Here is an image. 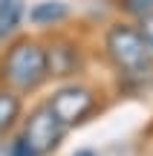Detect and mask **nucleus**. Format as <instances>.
I'll return each mask as SVG.
<instances>
[{
	"label": "nucleus",
	"instance_id": "obj_1",
	"mask_svg": "<svg viewBox=\"0 0 153 156\" xmlns=\"http://www.w3.org/2000/svg\"><path fill=\"white\" fill-rule=\"evenodd\" d=\"M0 81L17 95L40 90L49 81L46 46L35 38H17L15 44H9L3 58H0Z\"/></svg>",
	"mask_w": 153,
	"mask_h": 156
},
{
	"label": "nucleus",
	"instance_id": "obj_2",
	"mask_svg": "<svg viewBox=\"0 0 153 156\" xmlns=\"http://www.w3.org/2000/svg\"><path fill=\"white\" fill-rule=\"evenodd\" d=\"M104 52H107L110 64L127 78L150 75L153 69V55L133 23H113L104 35Z\"/></svg>",
	"mask_w": 153,
	"mask_h": 156
},
{
	"label": "nucleus",
	"instance_id": "obj_3",
	"mask_svg": "<svg viewBox=\"0 0 153 156\" xmlns=\"http://www.w3.org/2000/svg\"><path fill=\"white\" fill-rule=\"evenodd\" d=\"M43 104H46V110L69 130V127H75V124L87 122V119L92 116L98 98H96V93H92L87 84H75L72 81V84H61Z\"/></svg>",
	"mask_w": 153,
	"mask_h": 156
},
{
	"label": "nucleus",
	"instance_id": "obj_4",
	"mask_svg": "<svg viewBox=\"0 0 153 156\" xmlns=\"http://www.w3.org/2000/svg\"><path fill=\"white\" fill-rule=\"evenodd\" d=\"M64 136H67V127H64V124L58 122L49 110H46V104L35 107V110L23 119L20 139L26 142V145L32 147L38 156L52 153V151H55V147L64 142Z\"/></svg>",
	"mask_w": 153,
	"mask_h": 156
},
{
	"label": "nucleus",
	"instance_id": "obj_5",
	"mask_svg": "<svg viewBox=\"0 0 153 156\" xmlns=\"http://www.w3.org/2000/svg\"><path fill=\"white\" fill-rule=\"evenodd\" d=\"M81 69V55L72 41H55L46 46V73L49 78H67Z\"/></svg>",
	"mask_w": 153,
	"mask_h": 156
},
{
	"label": "nucleus",
	"instance_id": "obj_6",
	"mask_svg": "<svg viewBox=\"0 0 153 156\" xmlns=\"http://www.w3.org/2000/svg\"><path fill=\"white\" fill-rule=\"evenodd\" d=\"M23 119V98L9 87H0V136L12 133Z\"/></svg>",
	"mask_w": 153,
	"mask_h": 156
},
{
	"label": "nucleus",
	"instance_id": "obj_7",
	"mask_svg": "<svg viewBox=\"0 0 153 156\" xmlns=\"http://www.w3.org/2000/svg\"><path fill=\"white\" fill-rule=\"evenodd\" d=\"M67 17H69V9L61 0H43V3H35L29 9V20L35 26H58Z\"/></svg>",
	"mask_w": 153,
	"mask_h": 156
},
{
	"label": "nucleus",
	"instance_id": "obj_8",
	"mask_svg": "<svg viewBox=\"0 0 153 156\" xmlns=\"http://www.w3.org/2000/svg\"><path fill=\"white\" fill-rule=\"evenodd\" d=\"M23 15H26L23 0H0V44L15 38V32L20 29Z\"/></svg>",
	"mask_w": 153,
	"mask_h": 156
},
{
	"label": "nucleus",
	"instance_id": "obj_9",
	"mask_svg": "<svg viewBox=\"0 0 153 156\" xmlns=\"http://www.w3.org/2000/svg\"><path fill=\"white\" fill-rule=\"evenodd\" d=\"M116 3H119V9L124 12V15L136 17V20L153 15V0H116Z\"/></svg>",
	"mask_w": 153,
	"mask_h": 156
},
{
	"label": "nucleus",
	"instance_id": "obj_10",
	"mask_svg": "<svg viewBox=\"0 0 153 156\" xmlns=\"http://www.w3.org/2000/svg\"><path fill=\"white\" fill-rule=\"evenodd\" d=\"M136 29H139V35H142L144 46H148V49H150V55H153V15L142 17V20L136 23Z\"/></svg>",
	"mask_w": 153,
	"mask_h": 156
},
{
	"label": "nucleus",
	"instance_id": "obj_11",
	"mask_svg": "<svg viewBox=\"0 0 153 156\" xmlns=\"http://www.w3.org/2000/svg\"><path fill=\"white\" fill-rule=\"evenodd\" d=\"M12 156H38V153H35L20 136H17V139H12Z\"/></svg>",
	"mask_w": 153,
	"mask_h": 156
},
{
	"label": "nucleus",
	"instance_id": "obj_12",
	"mask_svg": "<svg viewBox=\"0 0 153 156\" xmlns=\"http://www.w3.org/2000/svg\"><path fill=\"white\" fill-rule=\"evenodd\" d=\"M0 156H12V142L6 136H0Z\"/></svg>",
	"mask_w": 153,
	"mask_h": 156
},
{
	"label": "nucleus",
	"instance_id": "obj_13",
	"mask_svg": "<svg viewBox=\"0 0 153 156\" xmlns=\"http://www.w3.org/2000/svg\"><path fill=\"white\" fill-rule=\"evenodd\" d=\"M75 156H96V153H92V151H78Z\"/></svg>",
	"mask_w": 153,
	"mask_h": 156
}]
</instances>
